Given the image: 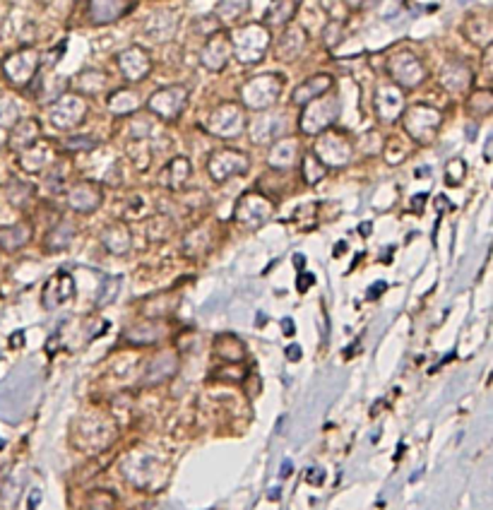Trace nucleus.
<instances>
[{
  "mask_svg": "<svg viewBox=\"0 0 493 510\" xmlns=\"http://www.w3.org/2000/svg\"><path fill=\"white\" fill-rule=\"evenodd\" d=\"M462 36L479 48H489L493 41V22L489 10H474L462 22Z\"/></svg>",
  "mask_w": 493,
  "mask_h": 510,
  "instance_id": "15",
  "label": "nucleus"
},
{
  "mask_svg": "<svg viewBox=\"0 0 493 510\" xmlns=\"http://www.w3.org/2000/svg\"><path fill=\"white\" fill-rule=\"evenodd\" d=\"M388 75L392 85H397L399 89H416L419 85L426 82L429 70L411 48H399L388 58Z\"/></svg>",
  "mask_w": 493,
  "mask_h": 510,
  "instance_id": "3",
  "label": "nucleus"
},
{
  "mask_svg": "<svg viewBox=\"0 0 493 510\" xmlns=\"http://www.w3.org/2000/svg\"><path fill=\"white\" fill-rule=\"evenodd\" d=\"M325 169H328V166H323L316 154L303 156V176H306V183H311V186L318 183L325 176Z\"/></svg>",
  "mask_w": 493,
  "mask_h": 510,
  "instance_id": "34",
  "label": "nucleus"
},
{
  "mask_svg": "<svg viewBox=\"0 0 493 510\" xmlns=\"http://www.w3.org/2000/svg\"><path fill=\"white\" fill-rule=\"evenodd\" d=\"M306 479H308V484H313V486H321L323 484V479H325V474H323V469H308L306 472Z\"/></svg>",
  "mask_w": 493,
  "mask_h": 510,
  "instance_id": "40",
  "label": "nucleus"
},
{
  "mask_svg": "<svg viewBox=\"0 0 493 510\" xmlns=\"http://www.w3.org/2000/svg\"><path fill=\"white\" fill-rule=\"evenodd\" d=\"M464 171H467V164L462 159H450L446 166V181L448 186H459L464 178Z\"/></svg>",
  "mask_w": 493,
  "mask_h": 510,
  "instance_id": "37",
  "label": "nucleus"
},
{
  "mask_svg": "<svg viewBox=\"0 0 493 510\" xmlns=\"http://www.w3.org/2000/svg\"><path fill=\"white\" fill-rule=\"evenodd\" d=\"M207 128H209V133L216 135V138L231 140L246 130V113H243V108L238 104L226 101V104H219L212 113H209Z\"/></svg>",
  "mask_w": 493,
  "mask_h": 510,
  "instance_id": "6",
  "label": "nucleus"
},
{
  "mask_svg": "<svg viewBox=\"0 0 493 510\" xmlns=\"http://www.w3.org/2000/svg\"><path fill=\"white\" fill-rule=\"evenodd\" d=\"M229 39H231V53L243 65H258L267 56L270 43H272L270 29L263 22H246V24L236 27L234 31H229Z\"/></svg>",
  "mask_w": 493,
  "mask_h": 510,
  "instance_id": "1",
  "label": "nucleus"
},
{
  "mask_svg": "<svg viewBox=\"0 0 493 510\" xmlns=\"http://www.w3.org/2000/svg\"><path fill=\"white\" fill-rule=\"evenodd\" d=\"M207 171H209V176H212V181H216V183L226 181V178L241 176V173L248 171V156L236 150H219L209 156Z\"/></svg>",
  "mask_w": 493,
  "mask_h": 510,
  "instance_id": "14",
  "label": "nucleus"
},
{
  "mask_svg": "<svg viewBox=\"0 0 493 510\" xmlns=\"http://www.w3.org/2000/svg\"><path fill=\"white\" fill-rule=\"evenodd\" d=\"M344 39V24L342 22H328L323 27V41L328 48H334L337 43H342Z\"/></svg>",
  "mask_w": 493,
  "mask_h": 510,
  "instance_id": "35",
  "label": "nucleus"
},
{
  "mask_svg": "<svg viewBox=\"0 0 493 510\" xmlns=\"http://www.w3.org/2000/svg\"><path fill=\"white\" fill-rule=\"evenodd\" d=\"M39 121L36 118H27V121H22L15 126V133H13V147L17 150H24V147H31V145L39 140Z\"/></svg>",
  "mask_w": 493,
  "mask_h": 510,
  "instance_id": "31",
  "label": "nucleus"
},
{
  "mask_svg": "<svg viewBox=\"0 0 493 510\" xmlns=\"http://www.w3.org/2000/svg\"><path fill=\"white\" fill-rule=\"evenodd\" d=\"M376 111L383 123H395L404 111V89L397 85H381L376 89Z\"/></svg>",
  "mask_w": 493,
  "mask_h": 510,
  "instance_id": "16",
  "label": "nucleus"
},
{
  "mask_svg": "<svg viewBox=\"0 0 493 510\" xmlns=\"http://www.w3.org/2000/svg\"><path fill=\"white\" fill-rule=\"evenodd\" d=\"M438 82L446 87L450 94H464V92H467L474 82V70L469 63L452 58V61H448L446 65H443Z\"/></svg>",
  "mask_w": 493,
  "mask_h": 510,
  "instance_id": "18",
  "label": "nucleus"
},
{
  "mask_svg": "<svg viewBox=\"0 0 493 510\" xmlns=\"http://www.w3.org/2000/svg\"><path fill=\"white\" fill-rule=\"evenodd\" d=\"M383 289H385V282H381V284H373V286H371V294H368V296H371V298H376L378 294H381Z\"/></svg>",
  "mask_w": 493,
  "mask_h": 510,
  "instance_id": "44",
  "label": "nucleus"
},
{
  "mask_svg": "<svg viewBox=\"0 0 493 510\" xmlns=\"http://www.w3.org/2000/svg\"><path fill=\"white\" fill-rule=\"evenodd\" d=\"M39 65H41V53L36 48L27 46L5 61V75H8L10 82L15 87H24L39 73Z\"/></svg>",
  "mask_w": 493,
  "mask_h": 510,
  "instance_id": "11",
  "label": "nucleus"
},
{
  "mask_svg": "<svg viewBox=\"0 0 493 510\" xmlns=\"http://www.w3.org/2000/svg\"><path fill=\"white\" fill-rule=\"evenodd\" d=\"M231 39L229 31H214L207 36L203 51H200V65L209 73H221L226 68V63L231 61Z\"/></svg>",
  "mask_w": 493,
  "mask_h": 510,
  "instance_id": "12",
  "label": "nucleus"
},
{
  "mask_svg": "<svg viewBox=\"0 0 493 510\" xmlns=\"http://www.w3.org/2000/svg\"><path fill=\"white\" fill-rule=\"evenodd\" d=\"M75 236V226L68 224V221H61V224L56 226V229L51 231V238H48V248H53V251H58V248H65L70 241H73Z\"/></svg>",
  "mask_w": 493,
  "mask_h": 510,
  "instance_id": "33",
  "label": "nucleus"
},
{
  "mask_svg": "<svg viewBox=\"0 0 493 510\" xmlns=\"http://www.w3.org/2000/svg\"><path fill=\"white\" fill-rule=\"evenodd\" d=\"M104 246L111 253L123 255V253H128L130 246H133V236H130V231L123 224H111L104 231Z\"/></svg>",
  "mask_w": 493,
  "mask_h": 510,
  "instance_id": "29",
  "label": "nucleus"
},
{
  "mask_svg": "<svg viewBox=\"0 0 493 510\" xmlns=\"http://www.w3.org/2000/svg\"><path fill=\"white\" fill-rule=\"evenodd\" d=\"M301 130L306 135H321L325 133L339 116V99L337 96H318V99L308 101L306 106H301Z\"/></svg>",
  "mask_w": 493,
  "mask_h": 510,
  "instance_id": "4",
  "label": "nucleus"
},
{
  "mask_svg": "<svg viewBox=\"0 0 493 510\" xmlns=\"http://www.w3.org/2000/svg\"><path fill=\"white\" fill-rule=\"evenodd\" d=\"M0 448H3V443H0Z\"/></svg>",
  "mask_w": 493,
  "mask_h": 510,
  "instance_id": "50",
  "label": "nucleus"
},
{
  "mask_svg": "<svg viewBox=\"0 0 493 510\" xmlns=\"http://www.w3.org/2000/svg\"><path fill=\"white\" fill-rule=\"evenodd\" d=\"M441 111L429 104H416L404 113V130L414 143L426 145L436 138L438 128H441Z\"/></svg>",
  "mask_w": 493,
  "mask_h": 510,
  "instance_id": "5",
  "label": "nucleus"
},
{
  "mask_svg": "<svg viewBox=\"0 0 493 510\" xmlns=\"http://www.w3.org/2000/svg\"><path fill=\"white\" fill-rule=\"evenodd\" d=\"M133 0H89L87 5V15H89L91 24H111L133 10Z\"/></svg>",
  "mask_w": 493,
  "mask_h": 510,
  "instance_id": "20",
  "label": "nucleus"
},
{
  "mask_svg": "<svg viewBox=\"0 0 493 510\" xmlns=\"http://www.w3.org/2000/svg\"><path fill=\"white\" fill-rule=\"evenodd\" d=\"M286 359L289 361H299L301 359V349L296 344H289L286 347Z\"/></svg>",
  "mask_w": 493,
  "mask_h": 510,
  "instance_id": "41",
  "label": "nucleus"
},
{
  "mask_svg": "<svg viewBox=\"0 0 493 510\" xmlns=\"http://www.w3.org/2000/svg\"><path fill=\"white\" fill-rule=\"evenodd\" d=\"M323 138L316 145V156L323 166H346L354 154V145L349 143V138L337 130L330 133H321Z\"/></svg>",
  "mask_w": 493,
  "mask_h": 510,
  "instance_id": "7",
  "label": "nucleus"
},
{
  "mask_svg": "<svg viewBox=\"0 0 493 510\" xmlns=\"http://www.w3.org/2000/svg\"><path fill=\"white\" fill-rule=\"evenodd\" d=\"M294 263H296V268H301V265H306V258H301V255H296V258H294Z\"/></svg>",
  "mask_w": 493,
  "mask_h": 510,
  "instance_id": "48",
  "label": "nucleus"
},
{
  "mask_svg": "<svg viewBox=\"0 0 493 510\" xmlns=\"http://www.w3.org/2000/svg\"><path fill=\"white\" fill-rule=\"evenodd\" d=\"M188 101V89L183 85H169V87H161L156 89L154 94L149 96L147 108L154 116L164 118V121H173L178 113L186 108Z\"/></svg>",
  "mask_w": 493,
  "mask_h": 510,
  "instance_id": "9",
  "label": "nucleus"
},
{
  "mask_svg": "<svg viewBox=\"0 0 493 510\" xmlns=\"http://www.w3.org/2000/svg\"><path fill=\"white\" fill-rule=\"evenodd\" d=\"M116 63H118L121 75L128 80V82H142L152 70L149 51L140 46V43H133V46L123 48V51L116 56Z\"/></svg>",
  "mask_w": 493,
  "mask_h": 510,
  "instance_id": "10",
  "label": "nucleus"
},
{
  "mask_svg": "<svg viewBox=\"0 0 493 510\" xmlns=\"http://www.w3.org/2000/svg\"><path fill=\"white\" fill-rule=\"evenodd\" d=\"M87 116V101L82 94H63L48 111V121L58 130L78 128Z\"/></svg>",
  "mask_w": 493,
  "mask_h": 510,
  "instance_id": "8",
  "label": "nucleus"
},
{
  "mask_svg": "<svg viewBox=\"0 0 493 510\" xmlns=\"http://www.w3.org/2000/svg\"><path fill=\"white\" fill-rule=\"evenodd\" d=\"M346 251V243H337V246H334V255H337V258H339V255H342Z\"/></svg>",
  "mask_w": 493,
  "mask_h": 510,
  "instance_id": "47",
  "label": "nucleus"
},
{
  "mask_svg": "<svg viewBox=\"0 0 493 510\" xmlns=\"http://www.w3.org/2000/svg\"><path fill=\"white\" fill-rule=\"evenodd\" d=\"M299 13V0H272L263 15V24L267 27H286Z\"/></svg>",
  "mask_w": 493,
  "mask_h": 510,
  "instance_id": "23",
  "label": "nucleus"
},
{
  "mask_svg": "<svg viewBox=\"0 0 493 510\" xmlns=\"http://www.w3.org/2000/svg\"><path fill=\"white\" fill-rule=\"evenodd\" d=\"M191 161L186 156H173L166 164V169L161 171V186H166L169 191H181L191 178Z\"/></svg>",
  "mask_w": 493,
  "mask_h": 510,
  "instance_id": "24",
  "label": "nucleus"
},
{
  "mask_svg": "<svg viewBox=\"0 0 493 510\" xmlns=\"http://www.w3.org/2000/svg\"><path fill=\"white\" fill-rule=\"evenodd\" d=\"M332 87H334L332 75L318 73V75H313V78L303 80V82L296 87L294 94H291V101H294L296 106H306L308 101H313V99H318V96L328 94Z\"/></svg>",
  "mask_w": 493,
  "mask_h": 510,
  "instance_id": "22",
  "label": "nucleus"
},
{
  "mask_svg": "<svg viewBox=\"0 0 493 510\" xmlns=\"http://www.w3.org/2000/svg\"><path fill=\"white\" fill-rule=\"evenodd\" d=\"M467 111L474 118H486L493 111V92L491 89H479L472 94V99L467 101Z\"/></svg>",
  "mask_w": 493,
  "mask_h": 510,
  "instance_id": "32",
  "label": "nucleus"
},
{
  "mask_svg": "<svg viewBox=\"0 0 493 510\" xmlns=\"http://www.w3.org/2000/svg\"><path fill=\"white\" fill-rule=\"evenodd\" d=\"M147 214H149V205L145 203V198L142 195H133L123 217H126V219H142V217H147Z\"/></svg>",
  "mask_w": 493,
  "mask_h": 510,
  "instance_id": "36",
  "label": "nucleus"
},
{
  "mask_svg": "<svg viewBox=\"0 0 493 510\" xmlns=\"http://www.w3.org/2000/svg\"><path fill=\"white\" fill-rule=\"evenodd\" d=\"M378 0H344V5L349 10H368V8H373Z\"/></svg>",
  "mask_w": 493,
  "mask_h": 510,
  "instance_id": "39",
  "label": "nucleus"
},
{
  "mask_svg": "<svg viewBox=\"0 0 493 510\" xmlns=\"http://www.w3.org/2000/svg\"><path fill=\"white\" fill-rule=\"evenodd\" d=\"M68 200H70V207H73L75 212H94V210L101 205V200H104V195H101V188L96 186V183L80 181L70 188Z\"/></svg>",
  "mask_w": 493,
  "mask_h": 510,
  "instance_id": "21",
  "label": "nucleus"
},
{
  "mask_svg": "<svg viewBox=\"0 0 493 510\" xmlns=\"http://www.w3.org/2000/svg\"><path fill=\"white\" fill-rule=\"evenodd\" d=\"M279 474H281V476H289V474H291V462H284V467L279 469Z\"/></svg>",
  "mask_w": 493,
  "mask_h": 510,
  "instance_id": "46",
  "label": "nucleus"
},
{
  "mask_svg": "<svg viewBox=\"0 0 493 510\" xmlns=\"http://www.w3.org/2000/svg\"><path fill=\"white\" fill-rule=\"evenodd\" d=\"M272 214V203L258 193H246L236 203V221L246 229H258Z\"/></svg>",
  "mask_w": 493,
  "mask_h": 510,
  "instance_id": "13",
  "label": "nucleus"
},
{
  "mask_svg": "<svg viewBox=\"0 0 493 510\" xmlns=\"http://www.w3.org/2000/svg\"><path fill=\"white\" fill-rule=\"evenodd\" d=\"M251 8V0H219L214 8V17L224 24H234L248 13Z\"/></svg>",
  "mask_w": 493,
  "mask_h": 510,
  "instance_id": "28",
  "label": "nucleus"
},
{
  "mask_svg": "<svg viewBox=\"0 0 493 510\" xmlns=\"http://www.w3.org/2000/svg\"><path fill=\"white\" fill-rule=\"evenodd\" d=\"M51 291H56V296H53V301H48V296L46 301H48V306L46 308H51V306H61V303L68 301L70 296L75 294V282H73V277H70L68 272H58L56 277H51L48 279V284H46V291L43 294H51Z\"/></svg>",
  "mask_w": 493,
  "mask_h": 510,
  "instance_id": "26",
  "label": "nucleus"
},
{
  "mask_svg": "<svg viewBox=\"0 0 493 510\" xmlns=\"http://www.w3.org/2000/svg\"><path fill=\"white\" fill-rule=\"evenodd\" d=\"M106 106H108V111L116 113V116H126V113L135 111V108L140 106V96H138V92H133V89H116L113 94H108Z\"/></svg>",
  "mask_w": 493,
  "mask_h": 510,
  "instance_id": "27",
  "label": "nucleus"
},
{
  "mask_svg": "<svg viewBox=\"0 0 493 510\" xmlns=\"http://www.w3.org/2000/svg\"><path fill=\"white\" fill-rule=\"evenodd\" d=\"M142 29L152 41L169 43L178 31V17L173 10H152Z\"/></svg>",
  "mask_w": 493,
  "mask_h": 510,
  "instance_id": "19",
  "label": "nucleus"
},
{
  "mask_svg": "<svg viewBox=\"0 0 493 510\" xmlns=\"http://www.w3.org/2000/svg\"><path fill=\"white\" fill-rule=\"evenodd\" d=\"M75 87H78L84 96L101 94V92L106 89V73H101V70H84V73L78 75Z\"/></svg>",
  "mask_w": 493,
  "mask_h": 510,
  "instance_id": "30",
  "label": "nucleus"
},
{
  "mask_svg": "<svg viewBox=\"0 0 493 510\" xmlns=\"http://www.w3.org/2000/svg\"><path fill=\"white\" fill-rule=\"evenodd\" d=\"M281 328H284V333H286V335H294V333H296V330H294V323H291V318L281 320Z\"/></svg>",
  "mask_w": 493,
  "mask_h": 510,
  "instance_id": "43",
  "label": "nucleus"
},
{
  "mask_svg": "<svg viewBox=\"0 0 493 510\" xmlns=\"http://www.w3.org/2000/svg\"><path fill=\"white\" fill-rule=\"evenodd\" d=\"M313 282H316V279H313V277H311V275H308V277H306V279H303V277H299V289L303 291V289H306V286H311V284H313Z\"/></svg>",
  "mask_w": 493,
  "mask_h": 510,
  "instance_id": "45",
  "label": "nucleus"
},
{
  "mask_svg": "<svg viewBox=\"0 0 493 510\" xmlns=\"http://www.w3.org/2000/svg\"><path fill=\"white\" fill-rule=\"evenodd\" d=\"M68 147L70 150H91V147H96V140L94 138H89V135H80V138H73V140H68Z\"/></svg>",
  "mask_w": 493,
  "mask_h": 510,
  "instance_id": "38",
  "label": "nucleus"
},
{
  "mask_svg": "<svg viewBox=\"0 0 493 510\" xmlns=\"http://www.w3.org/2000/svg\"><path fill=\"white\" fill-rule=\"evenodd\" d=\"M424 203H426V193H419L414 198V203H411V210H419L421 212V210H424Z\"/></svg>",
  "mask_w": 493,
  "mask_h": 510,
  "instance_id": "42",
  "label": "nucleus"
},
{
  "mask_svg": "<svg viewBox=\"0 0 493 510\" xmlns=\"http://www.w3.org/2000/svg\"><path fill=\"white\" fill-rule=\"evenodd\" d=\"M281 89H284V78L277 73H265L251 78L241 87V101L251 111H267L279 101Z\"/></svg>",
  "mask_w": 493,
  "mask_h": 510,
  "instance_id": "2",
  "label": "nucleus"
},
{
  "mask_svg": "<svg viewBox=\"0 0 493 510\" xmlns=\"http://www.w3.org/2000/svg\"><path fill=\"white\" fill-rule=\"evenodd\" d=\"M296 154H299V143L294 138L277 140L274 147L270 150L267 164L274 166V169H291L296 164Z\"/></svg>",
  "mask_w": 493,
  "mask_h": 510,
  "instance_id": "25",
  "label": "nucleus"
},
{
  "mask_svg": "<svg viewBox=\"0 0 493 510\" xmlns=\"http://www.w3.org/2000/svg\"><path fill=\"white\" fill-rule=\"evenodd\" d=\"M359 231H364V236H368V231H371V224H368V221H366V224H361Z\"/></svg>",
  "mask_w": 493,
  "mask_h": 510,
  "instance_id": "49",
  "label": "nucleus"
},
{
  "mask_svg": "<svg viewBox=\"0 0 493 510\" xmlns=\"http://www.w3.org/2000/svg\"><path fill=\"white\" fill-rule=\"evenodd\" d=\"M308 46V31L303 27L296 24H286V29L281 31L277 46H274V56L281 63H291V61H299L301 53L306 51Z\"/></svg>",
  "mask_w": 493,
  "mask_h": 510,
  "instance_id": "17",
  "label": "nucleus"
}]
</instances>
